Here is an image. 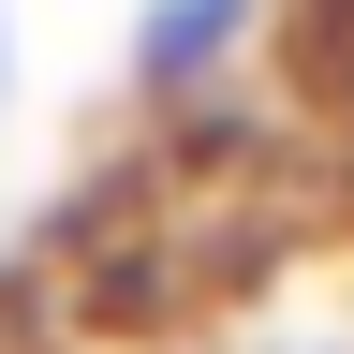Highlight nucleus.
Instances as JSON below:
<instances>
[{
    "mask_svg": "<svg viewBox=\"0 0 354 354\" xmlns=\"http://www.w3.org/2000/svg\"><path fill=\"white\" fill-rule=\"evenodd\" d=\"M251 44H266V0H148L133 44H118V74H133V104L192 118V104H221V74H236Z\"/></svg>",
    "mask_w": 354,
    "mask_h": 354,
    "instance_id": "1",
    "label": "nucleus"
},
{
    "mask_svg": "<svg viewBox=\"0 0 354 354\" xmlns=\"http://www.w3.org/2000/svg\"><path fill=\"white\" fill-rule=\"evenodd\" d=\"M325 133H339V162H354V30H339V104H325Z\"/></svg>",
    "mask_w": 354,
    "mask_h": 354,
    "instance_id": "2",
    "label": "nucleus"
},
{
    "mask_svg": "<svg viewBox=\"0 0 354 354\" xmlns=\"http://www.w3.org/2000/svg\"><path fill=\"white\" fill-rule=\"evenodd\" d=\"M0 104H15V15H0Z\"/></svg>",
    "mask_w": 354,
    "mask_h": 354,
    "instance_id": "3",
    "label": "nucleus"
}]
</instances>
